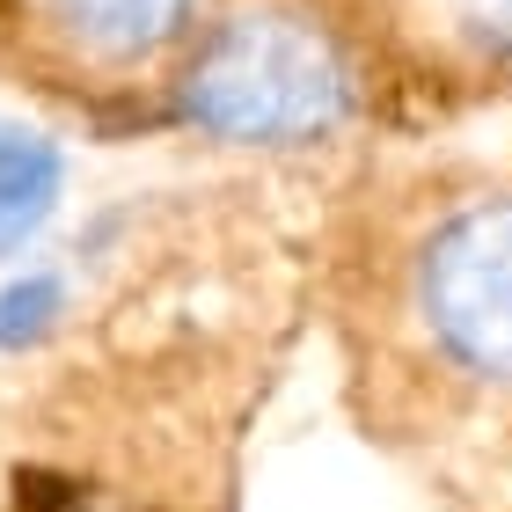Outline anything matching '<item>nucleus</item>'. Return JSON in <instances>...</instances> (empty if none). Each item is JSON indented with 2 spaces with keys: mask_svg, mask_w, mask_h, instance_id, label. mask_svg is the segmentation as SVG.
I'll return each mask as SVG.
<instances>
[{
  "mask_svg": "<svg viewBox=\"0 0 512 512\" xmlns=\"http://www.w3.org/2000/svg\"><path fill=\"white\" fill-rule=\"evenodd\" d=\"M59 308H66V293H59L52 271H30L22 286H8V293H0V352L44 344V337L59 330Z\"/></svg>",
  "mask_w": 512,
  "mask_h": 512,
  "instance_id": "nucleus-6",
  "label": "nucleus"
},
{
  "mask_svg": "<svg viewBox=\"0 0 512 512\" xmlns=\"http://www.w3.org/2000/svg\"><path fill=\"white\" fill-rule=\"evenodd\" d=\"M374 315L410 374L512 395V191H439L374 256Z\"/></svg>",
  "mask_w": 512,
  "mask_h": 512,
  "instance_id": "nucleus-2",
  "label": "nucleus"
},
{
  "mask_svg": "<svg viewBox=\"0 0 512 512\" xmlns=\"http://www.w3.org/2000/svg\"><path fill=\"white\" fill-rule=\"evenodd\" d=\"M366 30L344 0H227L169 88L176 118L220 147H322L366 110Z\"/></svg>",
  "mask_w": 512,
  "mask_h": 512,
  "instance_id": "nucleus-1",
  "label": "nucleus"
},
{
  "mask_svg": "<svg viewBox=\"0 0 512 512\" xmlns=\"http://www.w3.org/2000/svg\"><path fill=\"white\" fill-rule=\"evenodd\" d=\"M59 147L22 125H0V256L22 249L59 205Z\"/></svg>",
  "mask_w": 512,
  "mask_h": 512,
  "instance_id": "nucleus-5",
  "label": "nucleus"
},
{
  "mask_svg": "<svg viewBox=\"0 0 512 512\" xmlns=\"http://www.w3.org/2000/svg\"><path fill=\"white\" fill-rule=\"evenodd\" d=\"M359 30L439 81H498L512 66V0H359Z\"/></svg>",
  "mask_w": 512,
  "mask_h": 512,
  "instance_id": "nucleus-4",
  "label": "nucleus"
},
{
  "mask_svg": "<svg viewBox=\"0 0 512 512\" xmlns=\"http://www.w3.org/2000/svg\"><path fill=\"white\" fill-rule=\"evenodd\" d=\"M227 0H0L8 59L52 96H169Z\"/></svg>",
  "mask_w": 512,
  "mask_h": 512,
  "instance_id": "nucleus-3",
  "label": "nucleus"
},
{
  "mask_svg": "<svg viewBox=\"0 0 512 512\" xmlns=\"http://www.w3.org/2000/svg\"><path fill=\"white\" fill-rule=\"evenodd\" d=\"M15 512H132V505H118V498H103V491H52V483H22L15 491Z\"/></svg>",
  "mask_w": 512,
  "mask_h": 512,
  "instance_id": "nucleus-7",
  "label": "nucleus"
}]
</instances>
